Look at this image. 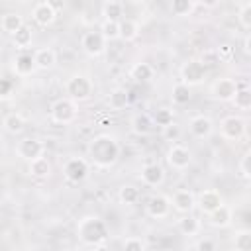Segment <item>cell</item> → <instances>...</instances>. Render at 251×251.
<instances>
[{
  "instance_id": "6da1fadb",
  "label": "cell",
  "mask_w": 251,
  "mask_h": 251,
  "mask_svg": "<svg viewBox=\"0 0 251 251\" xmlns=\"http://www.w3.org/2000/svg\"><path fill=\"white\" fill-rule=\"evenodd\" d=\"M88 159L98 167V169H110L116 165L120 157V143L116 141L114 135L100 133L88 143Z\"/></svg>"
},
{
  "instance_id": "7a4b0ae2",
  "label": "cell",
  "mask_w": 251,
  "mask_h": 251,
  "mask_svg": "<svg viewBox=\"0 0 251 251\" xmlns=\"http://www.w3.org/2000/svg\"><path fill=\"white\" fill-rule=\"evenodd\" d=\"M76 235L86 247L100 249L108 239V227L98 216H84L76 224Z\"/></svg>"
},
{
  "instance_id": "3957f363",
  "label": "cell",
  "mask_w": 251,
  "mask_h": 251,
  "mask_svg": "<svg viewBox=\"0 0 251 251\" xmlns=\"http://www.w3.org/2000/svg\"><path fill=\"white\" fill-rule=\"evenodd\" d=\"M92 80L86 75H73L67 80V94L73 102H82L88 100L92 94Z\"/></svg>"
},
{
  "instance_id": "277c9868",
  "label": "cell",
  "mask_w": 251,
  "mask_h": 251,
  "mask_svg": "<svg viewBox=\"0 0 251 251\" xmlns=\"http://www.w3.org/2000/svg\"><path fill=\"white\" fill-rule=\"evenodd\" d=\"M76 118V106L71 98H59L51 106V120L55 124H71Z\"/></svg>"
},
{
  "instance_id": "5b68a950",
  "label": "cell",
  "mask_w": 251,
  "mask_h": 251,
  "mask_svg": "<svg viewBox=\"0 0 251 251\" xmlns=\"http://www.w3.org/2000/svg\"><path fill=\"white\" fill-rule=\"evenodd\" d=\"M88 171H90V165L82 157H71L63 167V175L69 182H82L88 176Z\"/></svg>"
},
{
  "instance_id": "8992f818",
  "label": "cell",
  "mask_w": 251,
  "mask_h": 251,
  "mask_svg": "<svg viewBox=\"0 0 251 251\" xmlns=\"http://www.w3.org/2000/svg\"><path fill=\"white\" fill-rule=\"evenodd\" d=\"M206 78V69L200 65L198 59H190L180 67V82L188 86H196Z\"/></svg>"
},
{
  "instance_id": "52a82bcc",
  "label": "cell",
  "mask_w": 251,
  "mask_h": 251,
  "mask_svg": "<svg viewBox=\"0 0 251 251\" xmlns=\"http://www.w3.org/2000/svg\"><path fill=\"white\" fill-rule=\"evenodd\" d=\"M43 151H45L43 141H41V139H35V137H25V139H22V141L16 145L18 157H22V159L27 161V163L33 161V159H37V157H41Z\"/></svg>"
},
{
  "instance_id": "ba28073f",
  "label": "cell",
  "mask_w": 251,
  "mask_h": 251,
  "mask_svg": "<svg viewBox=\"0 0 251 251\" xmlns=\"http://www.w3.org/2000/svg\"><path fill=\"white\" fill-rule=\"evenodd\" d=\"M80 47L88 57H100L106 51V39L100 31H86L80 39Z\"/></svg>"
},
{
  "instance_id": "9c48e42d",
  "label": "cell",
  "mask_w": 251,
  "mask_h": 251,
  "mask_svg": "<svg viewBox=\"0 0 251 251\" xmlns=\"http://www.w3.org/2000/svg\"><path fill=\"white\" fill-rule=\"evenodd\" d=\"M145 212L149 218H155V220H161V218H167L169 212H171V198L163 196V194H155L147 200L145 204Z\"/></svg>"
},
{
  "instance_id": "30bf717a",
  "label": "cell",
  "mask_w": 251,
  "mask_h": 251,
  "mask_svg": "<svg viewBox=\"0 0 251 251\" xmlns=\"http://www.w3.org/2000/svg\"><path fill=\"white\" fill-rule=\"evenodd\" d=\"M239 84L233 78H218L212 84V96L220 102H231V98L235 96Z\"/></svg>"
},
{
  "instance_id": "8fae6325",
  "label": "cell",
  "mask_w": 251,
  "mask_h": 251,
  "mask_svg": "<svg viewBox=\"0 0 251 251\" xmlns=\"http://www.w3.org/2000/svg\"><path fill=\"white\" fill-rule=\"evenodd\" d=\"M220 129L226 139H241L245 133V122L239 116H227L222 120Z\"/></svg>"
},
{
  "instance_id": "7c38bea8",
  "label": "cell",
  "mask_w": 251,
  "mask_h": 251,
  "mask_svg": "<svg viewBox=\"0 0 251 251\" xmlns=\"http://www.w3.org/2000/svg\"><path fill=\"white\" fill-rule=\"evenodd\" d=\"M190 161H192V155H190V151H188L184 145L175 143V145L167 151V163H169L173 169H176V171L186 169V167L190 165Z\"/></svg>"
},
{
  "instance_id": "4fadbf2b",
  "label": "cell",
  "mask_w": 251,
  "mask_h": 251,
  "mask_svg": "<svg viewBox=\"0 0 251 251\" xmlns=\"http://www.w3.org/2000/svg\"><path fill=\"white\" fill-rule=\"evenodd\" d=\"M171 206H173L176 212H180V214H188V212L196 206V196H194L192 190H188V188H180V190H176V192L173 194Z\"/></svg>"
},
{
  "instance_id": "5bb4252c",
  "label": "cell",
  "mask_w": 251,
  "mask_h": 251,
  "mask_svg": "<svg viewBox=\"0 0 251 251\" xmlns=\"http://www.w3.org/2000/svg\"><path fill=\"white\" fill-rule=\"evenodd\" d=\"M220 204H224V198H222V194H220L218 190H214V188L202 190V192L198 194V198H196V206H198L204 214H210V212L216 210Z\"/></svg>"
},
{
  "instance_id": "9a60e30c",
  "label": "cell",
  "mask_w": 251,
  "mask_h": 251,
  "mask_svg": "<svg viewBox=\"0 0 251 251\" xmlns=\"http://www.w3.org/2000/svg\"><path fill=\"white\" fill-rule=\"evenodd\" d=\"M214 131V122L208 116H194L190 120V133L196 139H206Z\"/></svg>"
},
{
  "instance_id": "2e32d148",
  "label": "cell",
  "mask_w": 251,
  "mask_h": 251,
  "mask_svg": "<svg viewBox=\"0 0 251 251\" xmlns=\"http://www.w3.org/2000/svg\"><path fill=\"white\" fill-rule=\"evenodd\" d=\"M141 180L147 186H161L165 180V171L159 163H149L141 169Z\"/></svg>"
},
{
  "instance_id": "e0dca14e",
  "label": "cell",
  "mask_w": 251,
  "mask_h": 251,
  "mask_svg": "<svg viewBox=\"0 0 251 251\" xmlns=\"http://www.w3.org/2000/svg\"><path fill=\"white\" fill-rule=\"evenodd\" d=\"M33 63H35V69L39 71H49L55 67L57 63V53L51 49V47H41L33 53Z\"/></svg>"
},
{
  "instance_id": "ac0fdd59",
  "label": "cell",
  "mask_w": 251,
  "mask_h": 251,
  "mask_svg": "<svg viewBox=\"0 0 251 251\" xmlns=\"http://www.w3.org/2000/svg\"><path fill=\"white\" fill-rule=\"evenodd\" d=\"M33 20H35V24L37 25H41V27H47V25H51L53 22H55V18H57V12L47 4V2H39L35 8H33Z\"/></svg>"
},
{
  "instance_id": "d6986e66",
  "label": "cell",
  "mask_w": 251,
  "mask_h": 251,
  "mask_svg": "<svg viewBox=\"0 0 251 251\" xmlns=\"http://www.w3.org/2000/svg\"><path fill=\"white\" fill-rule=\"evenodd\" d=\"M12 71L18 76H29L35 71V63H33V55L29 53H20L16 55L14 63H12Z\"/></svg>"
},
{
  "instance_id": "ffe728a7",
  "label": "cell",
  "mask_w": 251,
  "mask_h": 251,
  "mask_svg": "<svg viewBox=\"0 0 251 251\" xmlns=\"http://www.w3.org/2000/svg\"><path fill=\"white\" fill-rule=\"evenodd\" d=\"M208 218H210V224H212L214 227H227V226L231 224V220H233L231 210H229L226 204H220L216 210H212V212L208 214Z\"/></svg>"
},
{
  "instance_id": "44dd1931",
  "label": "cell",
  "mask_w": 251,
  "mask_h": 251,
  "mask_svg": "<svg viewBox=\"0 0 251 251\" xmlns=\"http://www.w3.org/2000/svg\"><path fill=\"white\" fill-rule=\"evenodd\" d=\"M151 129H153V118H151L149 114L141 112V114H135V116L131 118V131H133V133H137V135H147V133H151Z\"/></svg>"
},
{
  "instance_id": "7402d4cb",
  "label": "cell",
  "mask_w": 251,
  "mask_h": 251,
  "mask_svg": "<svg viewBox=\"0 0 251 251\" xmlns=\"http://www.w3.org/2000/svg\"><path fill=\"white\" fill-rule=\"evenodd\" d=\"M2 126H4V129H6L8 133L18 135V133H22V131H24V127H25V120H24V116H22V114L10 112V114H6V116H4Z\"/></svg>"
},
{
  "instance_id": "603a6c76",
  "label": "cell",
  "mask_w": 251,
  "mask_h": 251,
  "mask_svg": "<svg viewBox=\"0 0 251 251\" xmlns=\"http://www.w3.org/2000/svg\"><path fill=\"white\" fill-rule=\"evenodd\" d=\"M129 104V92L126 88H114L108 96V106L112 110H124Z\"/></svg>"
},
{
  "instance_id": "cb8c5ba5",
  "label": "cell",
  "mask_w": 251,
  "mask_h": 251,
  "mask_svg": "<svg viewBox=\"0 0 251 251\" xmlns=\"http://www.w3.org/2000/svg\"><path fill=\"white\" fill-rule=\"evenodd\" d=\"M27 171H29V175L35 176V178H47V176L51 175V165H49V161L41 155V157L29 161V169H27Z\"/></svg>"
},
{
  "instance_id": "d4e9b609",
  "label": "cell",
  "mask_w": 251,
  "mask_h": 251,
  "mask_svg": "<svg viewBox=\"0 0 251 251\" xmlns=\"http://www.w3.org/2000/svg\"><path fill=\"white\" fill-rule=\"evenodd\" d=\"M137 35H139V25H137V22H133V20H129V18H122V20H120V39H124V41H133V39H137Z\"/></svg>"
},
{
  "instance_id": "484cf974",
  "label": "cell",
  "mask_w": 251,
  "mask_h": 251,
  "mask_svg": "<svg viewBox=\"0 0 251 251\" xmlns=\"http://www.w3.org/2000/svg\"><path fill=\"white\" fill-rule=\"evenodd\" d=\"M178 231L182 233V235H196L198 231H200V220L198 218H194V216H190V212L188 214H184L180 220H178Z\"/></svg>"
},
{
  "instance_id": "4316f807",
  "label": "cell",
  "mask_w": 251,
  "mask_h": 251,
  "mask_svg": "<svg viewBox=\"0 0 251 251\" xmlns=\"http://www.w3.org/2000/svg\"><path fill=\"white\" fill-rule=\"evenodd\" d=\"M153 67L149 63H135L131 67V78L137 80V82H147L153 78Z\"/></svg>"
},
{
  "instance_id": "83f0119b",
  "label": "cell",
  "mask_w": 251,
  "mask_h": 251,
  "mask_svg": "<svg viewBox=\"0 0 251 251\" xmlns=\"http://www.w3.org/2000/svg\"><path fill=\"white\" fill-rule=\"evenodd\" d=\"M118 198H120L122 204L131 206V204H135L139 200V188L133 186V184H124L120 188V192H118Z\"/></svg>"
},
{
  "instance_id": "f1b7e54d",
  "label": "cell",
  "mask_w": 251,
  "mask_h": 251,
  "mask_svg": "<svg viewBox=\"0 0 251 251\" xmlns=\"http://www.w3.org/2000/svg\"><path fill=\"white\" fill-rule=\"evenodd\" d=\"M122 14H124V8L118 0H108L102 8V16L104 20H114V22H120L122 20Z\"/></svg>"
},
{
  "instance_id": "f546056e",
  "label": "cell",
  "mask_w": 251,
  "mask_h": 251,
  "mask_svg": "<svg viewBox=\"0 0 251 251\" xmlns=\"http://www.w3.org/2000/svg\"><path fill=\"white\" fill-rule=\"evenodd\" d=\"M24 25V20H22V16L20 14H14V12H10V14H6L4 18H2V29L6 31V33H16L20 27Z\"/></svg>"
},
{
  "instance_id": "4dcf8cb0",
  "label": "cell",
  "mask_w": 251,
  "mask_h": 251,
  "mask_svg": "<svg viewBox=\"0 0 251 251\" xmlns=\"http://www.w3.org/2000/svg\"><path fill=\"white\" fill-rule=\"evenodd\" d=\"M100 33L106 41H114V39H120V22H114V20H104L102 25H100Z\"/></svg>"
},
{
  "instance_id": "1f68e13d",
  "label": "cell",
  "mask_w": 251,
  "mask_h": 251,
  "mask_svg": "<svg viewBox=\"0 0 251 251\" xmlns=\"http://www.w3.org/2000/svg\"><path fill=\"white\" fill-rule=\"evenodd\" d=\"M231 102H233V106H235L237 110L247 112V110L251 108V90H249V88H237V92H235V96L231 98Z\"/></svg>"
},
{
  "instance_id": "d6a6232c",
  "label": "cell",
  "mask_w": 251,
  "mask_h": 251,
  "mask_svg": "<svg viewBox=\"0 0 251 251\" xmlns=\"http://www.w3.org/2000/svg\"><path fill=\"white\" fill-rule=\"evenodd\" d=\"M171 98H173V102L178 104V106L186 104V102L190 100V86L184 84V82L175 84V86H173V92H171Z\"/></svg>"
},
{
  "instance_id": "836d02e7",
  "label": "cell",
  "mask_w": 251,
  "mask_h": 251,
  "mask_svg": "<svg viewBox=\"0 0 251 251\" xmlns=\"http://www.w3.org/2000/svg\"><path fill=\"white\" fill-rule=\"evenodd\" d=\"M12 41H14V45H16L18 49H25V47L31 43V29L24 24L16 33H12Z\"/></svg>"
},
{
  "instance_id": "e575fe53",
  "label": "cell",
  "mask_w": 251,
  "mask_h": 251,
  "mask_svg": "<svg viewBox=\"0 0 251 251\" xmlns=\"http://www.w3.org/2000/svg\"><path fill=\"white\" fill-rule=\"evenodd\" d=\"M194 10V0H171V12L175 16H188Z\"/></svg>"
},
{
  "instance_id": "d590c367",
  "label": "cell",
  "mask_w": 251,
  "mask_h": 251,
  "mask_svg": "<svg viewBox=\"0 0 251 251\" xmlns=\"http://www.w3.org/2000/svg\"><path fill=\"white\" fill-rule=\"evenodd\" d=\"M233 245L237 251H249L251 249V231L249 229H241L235 233V239H233Z\"/></svg>"
},
{
  "instance_id": "8d00e7d4",
  "label": "cell",
  "mask_w": 251,
  "mask_h": 251,
  "mask_svg": "<svg viewBox=\"0 0 251 251\" xmlns=\"http://www.w3.org/2000/svg\"><path fill=\"white\" fill-rule=\"evenodd\" d=\"M237 20H239V25H241L245 31L251 29V2H245V4L239 8Z\"/></svg>"
},
{
  "instance_id": "74e56055",
  "label": "cell",
  "mask_w": 251,
  "mask_h": 251,
  "mask_svg": "<svg viewBox=\"0 0 251 251\" xmlns=\"http://www.w3.org/2000/svg\"><path fill=\"white\" fill-rule=\"evenodd\" d=\"M171 122H175V114H173V110H169V108H159L157 112H155V118H153V124H157V126H169Z\"/></svg>"
},
{
  "instance_id": "f35d334b",
  "label": "cell",
  "mask_w": 251,
  "mask_h": 251,
  "mask_svg": "<svg viewBox=\"0 0 251 251\" xmlns=\"http://www.w3.org/2000/svg\"><path fill=\"white\" fill-rule=\"evenodd\" d=\"M200 65L204 67V69H212V67H216L218 63H220V57H218V53H216V49H206L202 55H200Z\"/></svg>"
},
{
  "instance_id": "ab89813d",
  "label": "cell",
  "mask_w": 251,
  "mask_h": 251,
  "mask_svg": "<svg viewBox=\"0 0 251 251\" xmlns=\"http://www.w3.org/2000/svg\"><path fill=\"white\" fill-rule=\"evenodd\" d=\"M124 249L126 251H145L147 249V243L141 237L131 235V237H126L124 239Z\"/></svg>"
},
{
  "instance_id": "60d3db41",
  "label": "cell",
  "mask_w": 251,
  "mask_h": 251,
  "mask_svg": "<svg viewBox=\"0 0 251 251\" xmlns=\"http://www.w3.org/2000/svg\"><path fill=\"white\" fill-rule=\"evenodd\" d=\"M180 126L178 124H175V122H171L169 126H163V137L167 139V141H178V137H180Z\"/></svg>"
},
{
  "instance_id": "b9f144b4",
  "label": "cell",
  "mask_w": 251,
  "mask_h": 251,
  "mask_svg": "<svg viewBox=\"0 0 251 251\" xmlns=\"http://www.w3.org/2000/svg\"><path fill=\"white\" fill-rule=\"evenodd\" d=\"M249 161H251V153L247 151L243 157H241V161H239V175H241V178L243 180H249L251 178V171H249Z\"/></svg>"
},
{
  "instance_id": "7bdbcfd3",
  "label": "cell",
  "mask_w": 251,
  "mask_h": 251,
  "mask_svg": "<svg viewBox=\"0 0 251 251\" xmlns=\"http://www.w3.org/2000/svg\"><path fill=\"white\" fill-rule=\"evenodd\" d=\"M12 88H14L12 80H8V78H0V100L8 98V96L12 94Z\"/></svg>"
},
{
  "instance_id": "ee69618b",
  "label": "cell",
  "mask_w": 251,
  "mask_h": 251,
  "mask_svg": "<svg viewBox=\"0 0 251 251\" xmlns=\"http://www.w3.org/2000/svg\"><path fill=\"white\" fill-rule=\"evenodd\" d=\"M194 249L196 251H214L216 249V243L212 239H200L198 243H194Z\"/></svg>"
},
{
  "instance_id": "f6af8a7d",
  "label": "cell",
  "mask_w": 251,
  "mask_h": 251,
  "mask_svg": "<svg viewBox=\"0 0 251 251\" xmlns=\"http://www.w3.org/2000/svg\"><path fill=\"white\" fill-rule=\"evenodd\" d=\"M216 53H218L220 61H226V59H229V57L233 55V49H231V45H220V47L216 49Z\"/></svg>"
},
{
  "instance_id": "bcb514c9",
  "label": "cell",
  "mask_w": 251,
  "mask_h": 251,
  "mask_svg": "<svg viewBox=\"0 0 251 251\" xmlns=\"http://www.w3.org/2000/svg\"><path fill=\"white\" fill-rule=\"evenodd\" d=\"M45 2H47L55 12H61V10L65 8V2H67V0H45Z\"/></svg>"
},
{
  "instance_id": "7dc6e473",
  "label": "cell",
  "mask_w": 251,
  "mask_h": 251,
  "mask_svg": "<svg viewBox=\"0 0 251 251\" xmlns=\"http://www.w3.org/2000/svg\"><path fill=\"white\" fill-rule=\"evenodd\" d=\"M194 2H198V4L204 6V8H216L222 0H194Z\"/></svg>"
},
{
  "instance_id": "c3c4849f",
  "label": "cell",
  "mask_w": 251,
  "mask_h": 251,
  "mask_svg": "<svg viewBox=\"0 0 251 251\" xmlns=\"http://www.w3.org/2000/svg\"><path fill=\"white\" fill-rule=\"evenodd\" d=\"M249 45H251V37H249V33H247V35H245V39H243V53H245V55H249V53H251Z\"/></svg>"
},
{
  "instance_id": "681fc988",
  "label": "cell",
  "mask_w": 251,
  "mask_h": 251,
  "mask_svg": "<svg viewBox=\"0 0 251 251\" xmlns=\"http://www.w3.org/2000/svg\"><path fill=\"white\" fill-rule=\"evenodd\" d=\"M127 2H131V4H141V2H145V0H127Z\"/></svg>"
},
{
  "instance_id": "f907efd6",
  "label": "cell",
  "mask_w": 251,
  "mask_h": 251,
  "mask_svg": "<svg viewBox=\"0 0 251 251\" xmlns=\"http://www.w3.org/2000/svg\"><path fill=\"white\" fill-rule=\"evenodd\" d=\"M16 2H18V4H27L29 0H16Z\"/></svg>"
}]
</instances>
